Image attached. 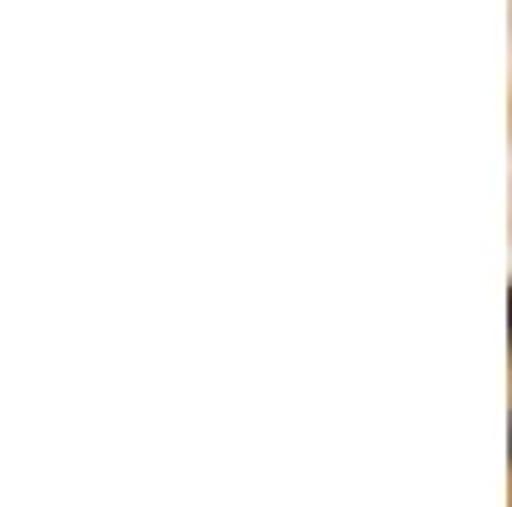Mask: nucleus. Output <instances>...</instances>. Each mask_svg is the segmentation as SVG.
<instances>
[{
	"mask_svg": "<svg viewBox=\"0 0 512 507\" xmlns=\"http://www.w3.org/2000/svg\"><path fill=\"white\" fill-rule=\"evenodd\" d=\"M507 303H512V298H507Z\"/></svg>",
	"mask_w": 512,
	"mask_h": 507,
	"instance_id": "nucleus-2",
	"label": "nucleus"
},
{
	"mask_svg": "<svg viewBox=\"0 0 512 507\" xmlns=\"http://www.w3.org/2000/svg\"><path fill=\"white\" fill-rule=\"evenodd\" d=\"M507 441H512V426H507Z\"/></svg>",
	"mask_w": 512,
	"mask_h": 507,
	"instance_id": "nucleus-1",
	"label": "nucleus"
}]
</instances>
